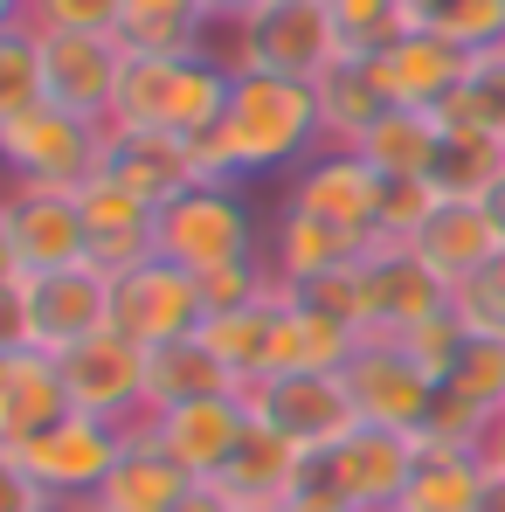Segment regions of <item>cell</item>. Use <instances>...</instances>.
I'll return each mask as SVG.
<instances>
[{"label":"cell","instance_id":"20","mask_svg":"<svg viewBox=\"0 0 505 512\" xmlns=\"http://www.w3.org/2000/svg\"><path fill=\"white\" fill-rule=\"evenodd\" d=\"M70 416L63 360L42 346H0V443H28Z\"/></svg>","mask_w":505,"mask_h":512},{"label":"cell","instance_id":"19","mask_svg":"<svg viewBox=\"0 0 505 512\" xmlns=\"http://www.w3.org/2000/svg\"><path fill=\"white\" fill-rule=\"evenodd\" d=\"M381 56V70H388V90H395V104H416V111H443L457 90L471 84V70H478V56L471 49H457L450 35H436V28H402L388 49H374Z\"/></svg>","mask_w":505,"mask_h":512},{"label":"cell","instance_id":"40","mask_svg":"<svg viewBox=\"0 0 505 512\" xmlns=\"http://www.w3.org/2000/svg\"><path fill=\"white\" fill-rule=\"evenodd\" d=\"M485 457H492V464H499V471H505V416H499V423H492V436H485Z\"/></svg>","mask_w":505,"mask_h":512},{"label":"cell","instance_id":"32","mask_svg":"<svg viewBox=\"0 0 505 512\" xmlns=\"http://www.w3.org/2000/svg\"><path fill=\"white\" fill-rule=\"evenodd\" d=\"M49 104V56L28 21H0V118Z\"/></svg>","mask_w":505,"mask_h":512},{"label":"cell","instance_id":"9","mask_svg":"<svg viewBox=\"0 0 505 512\" xmlns=\"http://www.w3.org/2000/svg\"><path fill=\"white\" fill-rule=\"evenodd\" d=\"M436 312H450V284L409 243H374L360 256V333L367 340H409Z\"/></svg>","mask_w":505,"mask_h":512},{"label":"cell","instance_id":"26","mask_svg":"<svg viewBox=\"0 0 505 512\" xmlns=\"http://www.w3.org/2000/svg\"><path fill=\"white\" fill-rule=\"evenodd\" d=\"M277 319H284V284H277L270 298H256V305L208 312V319H201V340H208V353L236 374V388H250V381H263V374L277 367Z\"/></svg>","mask_w":505,"mask_h":512},{"label":"cell","instance_id":"21","mask_svg":"<svg viewBox=\"0 0 505 512\" xmlns=\"http://www.w3.org/2000/svg\"><path fill=\"white\" fill-rule=\"evenodd\" d=\"M77 208H84V229H90V263L97 270H132V263H146L153 250V229H160V208H146L139 194H125L118 180H104V173H90L84 187H77Z\"/></svg>","mask_w":505,"mask_h":512},{"label":"cell","instance_id":"29","mask_svg":"<svg viewBox=\"0 0 505 512\" xmlns=\"http://www.w3.org/2000/svg\"><path fill=\"white\" fill-rule=\"evenodd\" d=\"M118 35L146 56H215V21L201 14V0H125Z\"/></svg>","mask_w":505,"mask_h":512},{"label":"cell","instance_id":"24","mask_svg":"<svg viewBox=\"0 0 505 512\" xmlns=\"http://www.w3.org/2000/svg\"><path fill=\"white\" fill-rule=\"evenodd\" d=\"M485 485H492V457L485 450H471V443H429L422 436L402 512H478L485 506Z\"/></svg>","mask_w":505,"mask_h":512},{"label":"cell","instance_id":"13","mask_svg":"<svg viewBox=\"0 0 505 512\" xmlns=\"http://www.w3.org/2000/svg\"><path fill=\"white\" fill-rule=\"evenodd\" d=\"M381 194H388V180L367 167L360 153H312L305 167L291 173V208H305V215H319V222H333L339 236H353L360 250H374L381 243Z\"/></svg>","mask_w":505,"mask_h":512},{"label":"cell","instance_id":"1","mask_svg":"<svg viewBox=\"0 0 505 512\" xmlns=\"http://www.w3.org/2000/svg\"><path fill=\"white\" fill-rule=\"evenodd\" d=\"M222 153H229V173H236V180L305 167L312 153H326L312 84L263 77V70H236L229 111H222Z\"/></svg>","mask_w":505,"mask_h":512},{"label":"cell","instance_id":"27","mask_svg":"<svg viewBox=\"0 0 505 512\" xmlns=\"http://www.w3.org/2000/svg\"><path fill=\"white\" fill-rule=\"evenodd\" d=\"M201 395H243L236 374L208 353L201 333H180L167 346H146V416L180 409V402H201Z\"/></svg>","mask_w":505,"mask_h":512},{"label":"cell","instance_id":"41","mask_svg":"<svg viewBox=\"0 0 505 512\" xmlns=\"http://www.w3.org/2000/svg\"><path fill=\"white\" fill-rule=\"evenodd\" d=\"M485 208H492V222H499V229H505V173H499V180H492V194H485Z\"/></svg>","mask_w":505,"mask_h":512},{"label":"cell","instance_id":"3","mask_svg":"<svg viewBox=\"0 0 505 512\" xmlns=\"http://www.w3.org/2000/svg\"><path fill=\"white\" fill-rule=\"evenodd\" d=\"M346 56L333 7L326 0H263L229 28V70H263V77H291V84H319Z\"/></svg>","mask_w":505,"mask_h":512},{"label":"cell","instance_id":"25","mask_svg":"<svg viewBox=\"0 0 505 512\" xmlns=\"http://www.w3.org/2000/svg\"><path fill=\"white\" fill-rule=\"evenodd\" d=\"M187 471L173 464L167 450H153L139 429L125 436V450H118V464H111V478L97 485V499L90 506L97 512H173L180 499H187Z\"/></svg>","mask_w":505,"mask_h":512},{"label":"cell","instance_id":"11","mask_svg":"<svg viewBox=\"0 0 505 512\" xmlns=\"http://www.w3.org/2000/svg\"><path fill=\"white\" fill-rule=\"evenodd\" d=\"M56 360H63V388L77 416H97L111 429L146 423V346H132L125 333H97Z\"/></svg>","mask_w":505,"mask_h":512},{"label":"cell","instance_id":"5","mask_svg":"<svg viewBox=\"0 0 505 512\" xmlns=\"http://www.w3.org/2000/svg\"><path fill=\"white\" fill-rule=\"evenodd\" d=\"M0 160L14 187H84L104 160V125H90L63 104H35L21 118H0Z\"/></svg>","mask_w":505,"mask_h":512},{"label":"cell","instance_id":"30","mask_svg":"<svg viewBox=\"0 0 505 512\" xmlns=\"http://www.w3.org/2000/svg\"><path fill=\"white\" fill-rule=\"evenodd\" d=\"M499 173H505V139L499 132L443 125V153H436V173H429V187H436L443 201H485Z\"/></svg>","mask_w":505,"mask_h":512},{"label":"cell","instance_id":"18","mask_svg":"<svg viewBox=\"0 0 505 512\" xmlns=\"http://www.w3.org/2000/svg\"><path fill=\"white\" fill-rule=\"evenodd\" d=\"M409 250L457 291V284H471V277H485L505 250V229L492 222V208L485 201H436L429 208V222H422L416 236H409Z\"/></svg>","mask_w":505,"mask_h":512},{"label":"cell","instance_id":"33","mask_svg":"<svg viewBox=\"0 0 505 512\" xmlns=\"http://www.w3.org/2000/svg\"><path fill=\"white\" fill-rule=\"evenodd\" d=\"M443 395H457V402H471V409H485V416H505V340H478L464 346V360L450 367V381H443Z\"/></svg>","mask_w":505,"mask_h":512},{"label":"cell","instance_id":"4","mask_svg":"<svg viewBox=\"0 0 505 512\" xmlns=\"http://www.w3.org/2000/svg\"><path fill=\"white\" fill-rule=\"evenodd\" d=\"M153 250L201 277V270H215V263L263 256V236H256V215H250V201H243L236 180H194L180 201L160 208Z\"/></svg>","mask_w":505,"mask_h":512},{"label":"cell","instance_id":"15","mask_svg":"<svg viewBox=\"0 0 505 512\" xmlns=\"http://www.w3.org/2000/svg\"><path fill=\"white\" fill-rule=\"evenodd\" d=\"M104 180H118L125 194H139L146 208H167L180 201L201 173H194V153L180 132H153V125H104V160H97Z\"/></svg>","mask_w":505,"mask_h":512},{"label":"cell","instance_id":"23","mask_svg":"<svg viewBox=\"0 0 505 512\" xmlns=\"http://www.w3.org/2000/svg\"><path fill=\"white\" fill-rule=\"evenodd\" d=\"M298 478H305V457H298L284 436H270L263 423H250L243 450H236L229 471L215 478V492L236 512H291L298 506Z\"/></svg>","mask_w":505,"mask_h":512},{"label":"cell","instance_id":"7","mask_svg":"<svg viewBox=\"0 0 505 512\" xmlns=\"http://www.w3.org/2000/svg\"><path fill=\"white\" fill-rule=\"evenodd\" d=\"M243 402H250L256 423L270 436H284L298 457L333 450L339 436H353V423H360L346 374H263V381L243 388Z\"/></svg>","mask_w":505,"mask_h":512},{"label":"cell","instance_id":"6","mask_svg":"<svg viewBox=\"0 0 505 512\" xmlns=\"http://www.w3.org/2000/svg\"><path fill=\"white\" fill-rule=\"evenodd\" d=\"M90 263V229L70 187H7L0 201V270L42 277Z\"/></svg>","mask_w":505,"mask_h":512},{"label":"cell","instance_id":"39","mask_svg":"<svg viewBox=\"0 0 505 512\" xmlns=\"http://www.w3.org/2000/svg\"><path fill=\"white\" fill-rule=\"evenodd\" d=\"M478 512H505V471H499V464H492V485H485V506H478Z\"/></svg>","mask_w":505,"mask_h":512},{"label":"cell","instance_id":"2","mask_svg":"<svg viewBox=\"0 0 505 512\" xmlns=\"http://www.w3.org/2000/svg\"><path fill=\"white\" fill-rule=\"evenodd\" d=\"M0 291H7V340L0 346L70 353V346L111 333V270H97V263L42 270V277L0 270Z\"/></svg>","mask_w":505,"mask_h":512},{"label":"cell","instance_id":"37","mask_svg":"<svg viewBox=\"0 0 505 512\" xmlns=\"http://www.w3.org/2000/svg\"><path fill=\"white\" fill-rule=\"evenodd\" d=\"M256 7H263V0H201V14H208L215 28H236L243 14H256Z\"/></svg>","mask_w":505,"mask_h":512},{"label":"cell","instance_id":"31","mask_svg":"<svg viewBox=\"0 0 505 512\" xmlns=\"http://www.w3.org/2000/svg\"><path fill=\"white\" fill-rule=\"evenodd\" d=\"M180 63H187V56H146V49H132V56H125V77H118L111 125H153V132H167Z\"/></svg>","mask_w":505,"mask_h":512},{"label":"cell","instance_id":"12","mask_svg":"<svg viewBox=\"0 0 505 512\" xmlns=\"http://www.w3.org/2000/svg\"><path fill=\"white\" fill-rule=\"evenodd\" d=\"M250 423H256V416H250L243 395H201V402H180V409L146 416L139 436H146L153 450H167L194 485H215V478L229 471V457L243 450Z\"/></svg>","mask_w":505,"mask_h":512},{"label":"cell","instance_id":"28","mask_svg":"<svg viewBox=\"0 0 505 512\" xmlns=\"http://www.w3.org/2000/svg\"><path fill=\"white\" fill-rule=\"evenodd\" d=\"M381 180H429L436 173V153H443V118L436 111H416V104H395L381 111V125L353 146Z\"/></svg>","mask_w":505,"mask_h":512},{"label":"cell","instance_id":"14","mask_svg":"<svg viewBox=\"0 0 505 512\" xmlns=\"http://www.w3.org/2000/svg\"><path fill=\"white\" fill-rule=\"evenodd\" d=\"M346 388H353L360 423L409 429V436L429 429V409H436V395H443V388L416 367V353H409L402 340H367L360 360L346 367Z\"/></svg>","mask_w":505,"mask_h":512},{"label":"cell","instance_id":"38","mask_svg":"<svg viewBox=\"0 0 505 512\" xmlns=\"http://www.w3.org/2000/svg\"><path fill=\"white\" fill-rule=\"evenodd\" d=\"M173 512H236V506H229V499H222L215 485H187V499H180Z\"/></svg>","mask_w":505,"mask_h":512},{"label":"cell","instance_id":"43","mask_svg":"<svg viewBox=\"0 0 505 512\" xmlns=\"http://www.w3.org/2000/svg\"><path fill=\"white\" fill-rule=\"evenodd\" d=\"M395 512H402V506H395Z\"/></svg>","mask_w":505,"mask_h":512},{"label":"cell","instance_id":"35","mask_svg":"<svg viewBox=\"0 0 505 512\" xmlns=\"http://www.w3.org/2000/svg\"><path fill=\"white\" fill-rule=\"evenodd\" d=\"M346 49H388L409 28V0H326Z\"/></svg>","mask_w":505,"mask_h":512},{"label":"cell","instance_id":"10","mask_svg":"<svg viewBox=\"0 0 505 512\" xmlns=\"http://www.w3.org/2000/svg\"><path fill=\"white\" fill-rule=\"evenodd\" d=\"M208 305L194 270H180L167 256H146L132 270L111 277V333H125L132 346H167L180 333H201Z\"/></svg>","mask_w":505,"mask_h":512},{"label":"cell","instance_id":"34","mask_svg":"<svg viewBox=\"0 0 505 512\" xmlns=\"http://www.w3.org/2000/svg\"><path fill=\"white\" fill-rule=\"evenodd\" d=\"M7 21H28L35 35H118L125 0H28Z\"/></svg>","mask_w":505,"mask_h":512},{"label":"cell","instance_id":"16","mask_svg":"<svg viewBox=\"0 0 505 512\" xmlns=\"http://www.w3.org/2000/svg\"><path fill=\"white\" fill-rule=\"evenodd\" d=\"M49 56V104L77 111L90 125H111L118 77H125V35H42Z\"/></svg>","mask_w":505,"mask_h":512},{"label":"cell","instance_id":"42","mask_svg":"<svg viewBox=\"0 0 505 512\" xmlns=\"http://www.w3.org/2000/svg\"><path fill=\"white\" fill-rule=\"evenodd\" d=\"M0 7H7V14H21V7H28V0H0Z\"/></svg>","mask_w":505,"mask_h":512},{"label":"cell","instance_id":"8","mask_svg":"<svg viewBox=\"0 0 505 512\" xmlns=\"http://www.w3.org/2000/svg\"><path fill=\"white\" fill-rule=\"evenodd\" d=\"M125 436L132 429H111V423H97V416H77L70 409L63 423H49L42 436H28V443H0V457L21 464L49 499H97V485L111 478Z\"/></svg>","mask_w":505,"mask_h":512},{"label":"cell","instance_id":"36","mask_svg":"<svg viewBox=\"0 0 505 512\" xmlns=\"http://www.w3.org/2000/svg\"><path fill=\"white\" fill-rule=\"evenodd\" d=\"M450 312H457L464 333H478V340H505V284L492 277V270L471 277V284H457V291H450Z\"/></svg>","mask_w":505,"mask_h":512},{"label":"cell","instance_id":"22","mask_svg":"<svg viewBox=\"0 0 505 512\" xmlns=\"http://www.w3.org/2000/svg\"><path fill=\"white\" fill-rule=\"evenodd\" d=\"M353 256H367L353 236H339L333 222H319V215H305V208H277V222H270V236H263V263H270V277L284 284V291H312L319 277H333L346 270Z\"/></svg>","mask_w":505,"mask_h":512},{"label":"cell","instance_id":"17","mask_svg":"<svg viewBox=\"0 0 505 512\" xmlns=\"http://www.w3.org/2000/svg\"><path fill=\"white\" fill-rule=\"evenodd\" d=\"M312 97H319V139H326V153H353L381 125V111H395V90H388V70H381L374 49H346L333 70L312 84Z\"/></svg>","mask_w":505,"mask_h":512}]
</instances>
